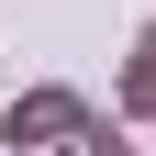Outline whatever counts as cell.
<instances>
[{
  "label": "cell",
  "mask_w": 156,
  "mask_h": 156,
  "mask_svg": "<svg viewBox=\"0 0 156 156\" xmlns=\"http://www.w3.org/2000/svg\"><path fill=\"white\" fill-rule=\"evenodd\" d=\"M0 145H11V156H56V145H101V112L78 101V89H56V78H34V89H11V101H0Z\"/></svg>",
  "instance_id": "6da1fadb"
},
{
  "label": "cell",
  "mask_w": 156,
  "mask_h": 156,
  "mask_svg": "<svg viewBox=\"0 0 156 156\" xmlns=\"http://www.w3.org/2000/svg\"><path fill=\"white\" fill-rule=\"evenodd\" d=\"M112 112H123V123H156V23L134 34V56H123V78H112Z\"/></svg>",
  "instance_id": "7a4b0ae2"
},
{
  "label": "cell",
  "mask_w": 156,
  "mask_h": 156,
  "mask_svg": "<svg viewBox=\"0 0 156 156\" xmlns=\"http://www.w3.org/2000/svg\"><path fill=\"white\" fill-rule=\"evenodd\" d=\"M89 156H145V145H123V134H112V123H101V145H89Z\"/></svg>",
  "instance_id": "3957f363"
},
{
  "label": "cell",
  "mask_w": 156,
  "mask_h": 156,
  "mask_svg": "<svg viewBox=\"0 0 156 156\" xmlns=\"http://www.w3.org/2000/svg\"><path fill=\"white\" fill-rule=\"evenodd\" d=\"M0 156H11V145H0Z\"/></svg>",
  "instance_id": "277c9868"
}]
</instances>
